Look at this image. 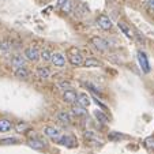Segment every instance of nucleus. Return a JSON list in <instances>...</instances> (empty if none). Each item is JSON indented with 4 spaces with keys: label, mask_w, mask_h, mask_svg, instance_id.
<instances>
[{
    "label": "nucleus",
    "mask_w": 154,
    "mask_h": 154,
    "mask_svg": "<svg viewBox=\"0 0 154 154\" xmlns=\"http://www.w3.org/2000/svg\"><path fill=\"white\" fill-rule=\"evenodd\" d=\"M117 26H119V29L123 32V34H125L128 38L134 37V33H132V30H131L130 27H128L127 25L124 23V22H119V23H117Z\"/></svg>",
    "instance_id": "nucleus-16"
},
{
    "label": "nucleus",
    "mask_w": 154,
    "mask_h": 154,
    "mask_svg": "<svg viewBox=\"0 0 154 154\" xmlns=\"http://www.w3.org/2000/svg\"><path fill=\"white\" fill-rule=\"evenodd\" d=\"M94 116H96V119L98 120L100 123H102V124H106V123L109 122V120H108V116L101 111H94Z\"/></svg>",
    "instance_id": "nucleus-18"
},
{
    "label": "nucleus",
    "mask_w": 154,
    "mask_h": 154,
    "mask_svg": "<svg viewBox=\"0 0 154 154\" xmlns=\"http://www.w3.org/2000/svg\"><path fill=\"white\" fill-rule=\"evenodd\" d=\"M11 48H12V42L10 40L0 41V51L2 52H8V51H11Z\"/></svg>",
    "instance_id": "nucleus-19"
},
{
    "label": "nucleus",
    "mask_w": 154,
    "mask_h": 154,
    "mask_svg": "<svg viewBox=\"0 0 154 154\" xmlns=\"http://www.w3.org/2000/svg\"><path fill=\"white\" fill-rule=\"evenodd\" d=\"M85 86L86 87H89V89H90L91 91H94V93H101V89H100L98 86H96V85H93L91 83V82H85Z\"/></svg>",
    "instance_id": "nucleus-25"
},
{
    "label": "nucleus",
    "mask_w": 154,
    "mask_h": 154,
    "mask_svg": "<svg viewBox=\"0 0 154 154\" xmlns=\"http://www.w3.org/2000/svg\"><path fill=\"white\" fill-rule=\"evenodd\" d=\"M97 23H98V26L101 27L102 30H111L112 26H113L111 18L106 17V15H104V14H101V15L97 17Z\"/></svg>",
    "instance_id": "nucleus-1"
},
{
    "label": "nucleus",
    "mask_w": 154,
    "mask_h": 154,
    "mask_svg": "<svg viewBox=\"0 0 154 154\" xmlns=\"http://www.w3.org/2000/svg\"><path fill=\"white\" fill-rule=\"evenodd\" d=\"M59 87L63 89L64 91H67V90H71V89H72V85H71L68 81H63V82H59Z\"/></svg>",
    "instance_id": "nucleus-24"
},
{
    "label": "nucleus",
    "mask_w": 154,
    "mask_h": 154,
    "mask_svg": "<svg viewBox=\"0 0 154 154\" xmlns=\"http://www.w3.org/2000/svg\"><path fill=\"white\" fill-rule=\"evenodd\" d=\"M51 63H52L55 67L63 68L64 66H66V57H64V55L61 52H55L51 56Z\"/></svg>",
    "instance_id": "nucleus-2"
},
{
    "label": "nucleus",
    "mask_w": 154,
    "mask_h": 154,
    "mask_svg": "<svg viewBox=\"0 0 154 154\" xmlns=\"http://www.w3.org/2000/svg\"><path fill=\"white\" fill-rule=\"evenodd\" d=\"M138 61H139V66H140V68L143 70V72H149V71H150L149 59H147V56H146V53L142 52V51L138 52Z\"/></svg>",
    "instance_id": "nucleus-5"
},
{
    "label": "nucleus",
    "mask_w": 154,
    "mask_h": 154,
    "mask_svg": "<svg viewBox=\"0 0 154 154\" xmlns=\"http://www.w3.org/2000/svg\"><path fill=\"white\" fill-rule=\"evenodd\" d=\"M83 64H85V67H87V68H94V67H100V66H101V63L94 57L86 59V60L83 61Z\"/></svg>",
    "instance_id": "nucleus-17"
},
{
    "label": "nucleus",
    "mask_w": 154,
    "mask_h": 154,
    "mask_svg": "<svg viewBox=\"0 0 154 154\" xmlns=\"http://www.w3.org/2000/svg\"><path fill=\"white\" fill-rule=\"evenodd\" d=\"M134 35H137V37H138V40H139L140 42H145V37H143V35L140 34L139 32H137V34H134Z\"/></svg>",
    "instance_id": "nucleus-30"
},
{
    "label": "nucleus",
    "mask_w": 154,
    "mask_h": 154,
    "mask_svg": "<svg viewBox=\"0 0 154 154\" xmlns=\"http://www.w3.org/2000/svg\"><path fill=\"white\" fill-rule=\"evenodd\" d=\"M61 11H64V12H71V2L70 0H67L66 3L61 6Z\"/></svg>",
    "instance_id": "nucleus-26"
},
{
    "label": "nucleus",
    "mask_w": 154,
    "mask_h": 154,
    "mask_svg": "<svg viewBox=\"0 0 154 154\" xmlns=\"http://www.w3.org/2000/svg\"><path fill=\"white\" fill-rule=\"evenodd\" d=\"M18 140L15 138H7V139H2L0 143H3V145H11V143H17Z\"/></svg>",
    "instance_id": "nucleus-27"
},
{
    "label": "nucleus",
    "mask_w": 154,
    "mask_h": 154,
    "mask_svg": "<svg viewBox=\"0 0 154 154\" xmlns=\"http://www.w3.org/2000/svg\"><path fill=\"white\" fill-rule=\"evenodd\" d=\"M146 7L149 10H154V0H147L146 2Z\"/></svg>",
    "instance_id": "nucleus-29"
},
{
    "label": "nucleus",
    "mask_w": 154,
    "mask_h": 154,
    "mask_svg": "<svg viewBox=\"0 0 154 154\" xmlns=\"http://www.w3.org/2000/svg\"><path fill=\"white\" fill-rule=\"evenodd\" d=\"M145 143H146V146L147 147H154V137H150V138H147V139L145 140Z\"/></svg>",
    "instance_id": "nucleus-28"
},
{
    "label": "nucleus",
    "mask_w": 154,
    "mask_h": 154,
    "mask_svg": "<svg viewBox=\"0 0 154 154\" xmlns=\"http://www.w3.org/2000/svg\"><path fill=\"white\" fill-rule=\"evenodd\" d=\"M78 102L79 105H81V106H83V108H87L89 106V105H90V97L87 96L86 93H79L78 94Z\"/></svg>",
    "instance_id": "nucleus-10"
},
{
    "label": "nucleus",
    "mask_w": 154,
    "mask_h": 154,
    "mask_svg": "<svg viewBox=\"0 0 154 154\" xmlns=\"http://www.w3.org/2000/svg\"><path fill=\"white\" fill-rule=\"evenodd\" d=\"M63 101L64 102H67V104H71L74 105L76 101H78V93H76L74 89H71V90H67V91H64L63 94Z\"/></svg>",
    "instance_id": "nucleus-7"
},
{
    "label": "nucleus",
    "mask_w": 154,
    "mask_h": 154,
    "mask_svg": "<svg viewBox=\"0 0 154 154\" xmlns=\"http://www.w3.org/2000/svg\"><path fill=\"white\" fill-rule=\"evenodd\" d=\"M27 128H29V125H27L25 122H18L17 125H15V130H17V132H25Z\"/></svg>",
    "instance_id": "nucleus-23"
},
{
    "label": "nucleus",
    "mask_w": 154,
    "mask_h": 154,
    "mask_svg": "<svg viewBox=\"0 0 154 154\" xmlns=\"http://www.w3.org/2000/svg\"><path fill=\"white\" fill-rule=\"evenodd\" d=\"M51 56H52V52L49 49H42L40 52V59L44 61H51Z\"/></svg>",
    "instance_id": "nucleus-22"
},
{
    "label": "nucleus",
    "mask_w": 154,
    "mask_h": 154,
    "mask_svg": "<svg viewBox=\"0 0 154 154\" xmlns=\"http://www.w3.org/2000/svg\"><path fill=\"white\" fill-rule=\"evenodd\" d=\"M11 64L14 66L15 68L25 67V64H26V59H25V56H22V55H15V56H12V59H11Z\"/></svg>",
    "instance_id": "nucleus-9"
},
{
    "label": "nucleus",
    "mask_w": 154,
    "mask_h": 154,
    "mask_svg": "<svg viewBox=\"0 0 154 154\" xmlns=\"http://www.w3.org/2000/svg\"><path fill=\"white\" fill-rule=\"evenodd\" d=\"M29 146L33 149H35V150H42V149L45 147V143L41 142L40 139H37V138H33V139H29Z\"/></svg>",
    "instance_id": "nucleus-14"
},
{
    "label": "nucleus",
    "mask_w": 154,
    "mask_h": 154,
    "mask_svg": "<svg viewBox=\"0 0 154 154\" xmlns=\"http://www.w3.org/2000/svg\"><path fill=\"white\" fill-rule=\"evenodd\" d=\"M12 128V123L7 119H0V132H8Z\"/></svg>",
    "instance_id": "nucleus-15"
},
{
    "label": "nucleus",
    "mask_w": 154,
    "mask_h": 154,
    "mask_svg": "<svg viewBox=\"0 0 154 154\" xmlns=\"http://www.w3.org/2000/svg\"><path fill=\"white\" fill-rule=\"evenodd\" d=\"M56 142L60 143V145H70V143H75V139H74V138H71V137H63V135H61V137L59 138Z\"/></svg>",
    "instance_id": "nucleus-21"
},
{
    "label": "nucleus",
    "mask_w": 154,
    "mask_h": 154,
    "mask_svg": "<svg viewBox=\"0 0 154 154\" xmlns=\"http://www.w3.org/2000/svg\"><path fill=\"white\" fill-rule=\"evenodd\" d=\"M35 74H37V76L40 79H48L51 75L49 70L47 67H37L35 68Z\"/></svg>",
    "instance_id": "nucleus-13"
},
{
    "label": "nucleus",
    "mask_w": 154,
    "mask_h": 154,
    "mask_svg": "<svg viewBox=\"0 0 154 154\" xmlns=\"http://www.w3.org/2000/svg\"><path fill=\"white\" fill-rule=\"evenodd\" d=\"M91 44H93L98 51H101V52H105V51H108V48H109V42L101 37H93L91 38Z\"/></svg>",
    "instance_id": "nucleus-4"
},
{
    "label": "nucleus",
    "mask_w": 154,
    "mask_h": 154,
    "mask_svg": "<svg viewBox=\"0 0 154 154\" xmlns=\"http://www.w3.org/2000/svg\"><path fill=\"white\" fill-rule=\"evenodd\" d=\"M72 113L75 115V116H85L86 115V111H85V108L81 106V105H72Z\"/></svg>",
    "instance_id": "nucleus-20"
},
{
    "label": "nucleus",
    "mask_w": 154,
    "mask_h": 154,
    "mask_svg": "<svg viewBox=\"0 0 154 154\" xmlns=\"http://www.w3.org/2000/svg\"><path fill=\"white\" fill-rule=\"evenodd\" d=\"M68 60H70V63L72 64L74 67H79V66H82L83 64V56H82L81 52H74V53H70L68 55Z\"/></svg>",
    "instance_id": "nucleus-6"
},
{
    "label": "nucleus",
    "mask_w": 154,
    "mask_h": 154,
    "mask_svg": "<svg viewBox=\"0 0 154 154\" xmlns=\"http://www.w3.org/2000/svg\"><path fill=\"white\" fill-rule=\"evenodd\" d=\"M44 134L47 135L48 138H51L52 140H57L59 138L61 137V132L57 130V128H55V127H45L44 128Z\"/></svg>",
    "instance_id": "nucleus-8"
},
{
    "label": "nucleus",
    "mask_w": 154,
    "mask_h": 154,
    "mask_svg": "<svg viewBox=\"0 0 154 154\" xmlns=\"http://www.w3.org/2000/svg\"><path fill=\"white\" fill-rule=\"evenodd\" d=\"M14 74H15V76H17V78H19V79H27V78H29V75H30V72L26 70V67L15 68Z\"/></svg>",
    "instance_id": "nucleus-11"
},
{
    "label": "nucleus",
    "mask_w": 154,
    "mask_h": 154,
    "mask_svg": "<svg viewBox=\"0 0 154 154\" xmlns=\"http://www.w3.org/2000/svg\"><path fill=\"white\" fill-rule=\"evenodd\" d=\"M66 2H67V0H57V4H59V6L61 7V6H63V4H64V3H66Z\"/></svg>",
    "instance_id": "nucleus-31"
},
{
    "label": "nucleus",
    "mask_w": 154,
    "mask_h": 154,
    "mask_svg": "<svg viewBox=\"0 0 154 154\" xmlns=\"http://www.w3.org/2000/svg\"><path fill=\"white\" fill-rule=\"evenodd\" d=\"M57 119H59V122L64 123V124H70L71 123V115L66 111H60V112H57Z\"/></svg>",
    "instance_id": "nucleus-12"
},
{
    "label": "nucleus",
    "mask_w": 154,
    "mask_h": 154,
    "mask_svg": "<svg viewBox=\"0 0 154 154\" xmlns=\"http://www.w3.org/2000/svg\"><path fill=\"white\" fill-rule=\"evenodd\" d=\"M25 59L30 61H37L40 59V51L37 49V47H29L25 49V53H23Z\"/></svg>",
    "instance_id": "nucleus-3"
}]
</instances>
